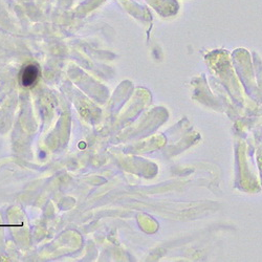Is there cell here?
<instances>
[{
    "label": "cell",
    "mask_w": 262,
    "mask_h": 262,
    "mask_svg": "<svg viewBox=\"0 0 262 262\" xmlns=\"http://www.w3.org/2000/svg\"><path fill=\"white\" fill-rule=\"evenodd\" d=\"M41 76L40 67L37 64H28L22 68L20 74V83L23 87H33Z\"/></svg>",
    "instance_id": "6da1fadb"
}]
</instances>
